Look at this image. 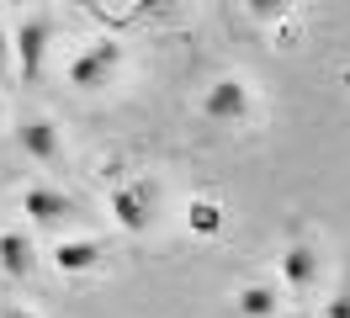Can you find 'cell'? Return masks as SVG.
<instances>
[{
    "label": "cell",
    "mask_w": 350,
    "mask_h": 318,
    "mask_svg": "<svg viewBox=\"0 0 350 318\" xmlns=\"http://www.w3.org/2000/svg\"><path fill=\"white\" fill-rule=\"evenodd\" d=\"M234 313L239 318H276V287H244L234 297Z\"/></svg>",
    "instance_id": "cell-10"
},
{
    "label": "cell",
    "mask_w": 350,
    "mask_h": 318,
    "mask_svg": "<svg viewBox=\"0 0 350 318\" xmlns=\"http://www.w3.org/2000/svg\"><path fill=\"white\" fill-rule=\"evenodd\" d=\"M202 111H207L213 122H239V117H250V90H244L239 80H218L202 96Z\"/></svg>",
    "instance_id": "cell-6"
},
{
    "label": "cell",
    "mask_w": 350,
    "mask_h": 318,
    "mask_svg": "<svg viewBox=\"0 0 350 318\" xmlns=\"http://www.w3.org/2000/svg\"><path fill=\"white\" fill-rule=\"evenodd\" d=\"M16 144H22V154L43 159V165H59V159H64V138H59V127L48 122V117H27V122L16 127Z\"/></svg>",
    "instance_id": "cell-5"
},
{
    "label": "cell",
    "mask_w": 350,
    "mask_h": 318,
    "mask_svg": "<svg viewBox=\"0 0 350 318\" xmlns=\"http://www.w3.org/2000/svg\"><path fill=\"white\" fill-rule=\"evenodd\" d=\"M107 202H111V217H117V228H122V233H144L154 223L149 186H117Z\"/></svg>",
    "instance_id": "cell-4"
},
{
    "label": "cell",
    "mask_w": 350,
    "mask_h": 318,
    "mask_svg": "<svg viewBox=\"0 0 350 318\" xmlns=\"http://www.w3.org/2000/svg\"><path fill=\"white\" fill-rule=\"evenodd\" d=\"M282 281L286 287H313L319 281V250L313 244H292L282 254Z\"/></svg>",
    "instance_id": "cell-9"
},
{
    "label": "cell",
    "mask_w": 350,
    "mask_h": 318,
    "mask_svg": "<svg viewBox=\"0 0 350 318\" xmlns=\"http://www.w3.org/2000/svg\"><path fill=\"white\" fill-rule=\"evenodd\" d=\"M191 228L213 233V228H218V207H213V202H191Z\"/></svg>",
    "instance_id": "cell-11"
},
{
    "label": "cell",
    "mask_w": 350,
    "mask_h": 318,
    "mask_svg": "<svg viewBox=\"0 0 350 318\" xmlns=\"http://www.w3.org/2000/svg\"><path fill=\"white\" fill-rule=\"evenodd\" d=\"M345 85H350V75H345Z\"/></svg>",
    "instance_id": "cell-15"
},
{
    "label": "cell",
    "mask_w": 350,
    "mask_h": 318,
    "mask_svg": "<svg viewBox=\"0 0 350 318\" xmlns=\"http://www.w3.org/2000/svg\"><path fill=\"white\" fill-rule=\"evenodd\" d=\"M101 260H107V244H101V239H90V233H85V239H64V244H53V265H59L64 276L96 271Z\"/></svg>",
    "instance_id": "cell-7"
},
{
    "label": "cell",
    "mask_w": 350,
    "mask_h": 318,
    "mask_svg": "<svg viewBox=\"0 0 350 318\" xmlns=\"http://www.w3.org/2000/svg\"><path fill=\"white\" fill-rule=\"evenodd\" d=\"M32 265H38L32 239H27V233H0V276H5V281H27Z\"/></svg>",
    "instance_id": "cell-8"
},
{
    "label": "cell",
    "mask_w": 350,
    "mask_h": 318,
    "mask_svg": "<svg viewBox=\"0 0 350 318\" xmlns=\"http://www.w3.org/2000/svg\"><path fill=\"white\" fill-rule=\"evenodd\" d=\"M0 318H38V313H32V308H5Z\"/></svg>",
    "instance_id": "cell-14"
},
{
    "label": "cell",
    "mask_w": 350,
    "mask_h": 318,
    "mask_svg": "<svg viewBox=\"0 0 350 318\" xmlns=\"http://www.w3.org/2000/svg\"><path fill=\"white\" fill-rule=\"evenodd\" d=\"M48 42H53V21H48V16H22V27L11 32V53H16L22 80H38V75H43Z\"/></svg>",
    "instance_id": "cell-2"
},
{
    "label": "cell",
    "mask_w": 350,
    "mask_h": 318,
    "mask_svg": "<svg viewBox=\"0 0 350 318\" xmlns=\"http://www.w3.org/2000/svg\"><path fill=\"white\" fill-rule=\"evenodd\" d=\"M5 75H11V32L0 27V80H5Z\"/></svg>",
    "instance_id": "cell-13"
},
{
    "label": "cell",
    "mask_w": 350,
    "mask_h": 318,
    "mask_svg": "<svg viewBox=\"0 0 350 318\" xmlns=\"http://www.w3.org/2000/svg\"><path fill=\"white\" fill-rule=\"evenodd\" d=\"M117 64H122V42L96 38L90 48H80V53L69 59V85H75V90H101V85L117 75Z\"/></svg>",
    "instance_id": "cell-1"
},
{
    "label": "cell",
    "mask_w": 350,
    "mask_h": 318,
    "mask_svg": "<svg viewBox=\"0 0 350 318\" xmlns=\"http://www.w3.org/2000/svg\"><path fill=\"white\" fill-rule=\"evenodd\" d=\"M324 318H350V287H345V292H334V297H329Z\"/></svg>",
    "instance_id": "cell-12"
},
{
    "label": "cell",
    "mask_w": 350,
    "mask_h": 318,
    "mask_svg": "<svg viewBox=\"0 0 350 318\" xmlns=\"http://www.w3.org/2000/svg\"><path fill=\"white\" fill-rule=\"evenodd\" d=\"M22 212L38 223V228H64L69 217H75V202H69L64 191H53V186H27L22 191Z\"/></svg>",
    "instance_id": "cell-3"
}]
</instances>
